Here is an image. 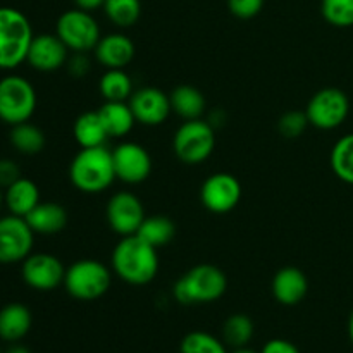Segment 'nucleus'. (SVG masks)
Segmentation results:
<instances>
[{"label":"nucleus","instance_id":"1","mask_svg":"<svg viewBox=\"0 0 353 353\" xmlns=\"http://www.w3.org/2000/svg\"><path fill=\"white\" fill-rule=\"evenodd\" d=\"M112 272L131 286H145L159 272L157 248L141 240L138 234L123 236L112 250Z\"/></svg>","mask_w":353,"mask_h":353},{"label":"nucleus","instance_id":"2","mask_svg":"<svg viewBox=\"0 0 353 353\" xmlns=\"http://www.w3.org/2000/svg\"><path fill=\"white\" fill-rule=\"evenodd\" d=\"M69 179L79 192L102 193L116 179L112 150L103 145L95 148H81L69 165Z\"/></svg>","mask_w":353,"mask_h":353},{"label":"nucleus","instance_id":"3","mask_svg":"<svg viewBox=\"0 0 353 353\" xmlns=\"http://www.w3.org/2000/svg\"><path fill=\"white\" fill-rule=\"evenodd\" d=\"M228 278L212 264H200L186 271L172 286V295L183 305L212 303L226 293Z\"/></svg>","mask_w":353,"mask_h":353},{"label":"nucleus","instance_id":"4","mask_svg":"<svg viewBox=\"0 0 353 353\" xmlns=\"http://www.w3.org/2000/svg\"><path fill=\"white\" fill-rule=\"evenodd\" d=\"M30 19L14 7H0V69H16L26 62L33 41Z\"/></svg>","mask_w":353,"mask_h":353},{"label":"nucleus","instance_id":"5","mask_svg":"<svg viewBox=\"0 0 353 353\" xmlns=\"http://www.w3.org/2000/svg\"><path fill=\"white\" fill-rule=\"evenodd\" d=\"M112 271L95 259H81L65 269L64 288L72 299L81 302L99 300L109 292Z\"/></svg>","mask_w":353,"mask_h":353},{"label":"nucleus","instance_id":"6","mask_svg":"<svg viewBox=\"0 0 353 353\" xmlns=\"http://www.w3.org/2000/svg\"><path fill=\"white\" fill-rule=\"evenodd\" d=\"M214 148H216V131L209 121H185L172 137V150L183 164H202L212 155Z\"/></svg>","mask_w":353,"mask_h":353},{"label":"nucleus","instance_id":"7","mask_svg":"<svg viewBox=\"0 0 353 353\" xmlns=\"http://www.w3.org/2000/svg\"><path fill=\"white\" fill-rule=\"evenodd\" d=\"M37 109V92L26 78L17 74L0 79V119L16 126L31 119Z\"/></svg>","mask_w":353,"mask_h":353},{"label":"nucleus","instance_id":"8","mask_svg":"<svg viewBox=\"0 0 353 353\" xmlns=\"http://www.w3.org/2000/svg\"><path fill=\"white\" fill-rule=\"evenodd\" d=\"M55 34L71 52H85V54L93 50L102 38L99 23L92 12L78 7L61 14L55 26Z\"/></svg>","mask_w":353,"mask_h":353},{"label":"nucleus","instance_id":"9","mask_svg":"<svg viewBox=\"0 0 353 353\" xmlns=\"http://www.w3.org/2000/svg\"><path fill=\"white\" fill-rule=\"evenodd\" d=\"M350 112V100L340 88H323L307 103V119L317 130H334L341 126Z\"/></svg>","mask_w":353,"mask_h":353},{"label":"nucleus","instance_id":"10","mask_svg":"<svg viewBox=\"0 0 353 353\" xmlns=\"http://www.w3.org/2000/svg\"><path fill=\"white\" fill-rule=\"evenodd\" d=\"M34 233L24 217L6 216L0 219V264L23 262L33 250Z\"/></svg>","mask_w":353,"mask_h":353},{"label":"nucleus","instance_id":"11","mask_svg":"<svg viewBox=\"0 0 353 353\" xmlns=\"http://www.w3.org/2000/svg\"><path fill=\"white\" fill-rule=\"evenodd\" d=\"M105 217L110 230L123 238L137 234L147 216L143 203L134 193L117 192L107 202Z\"/></svg>","mask_w":353,"mask_h":353},{"label":"nucleus","instance_id":"12","mask_svg":"<svg viewBox=\"0 0 353 353\" xmlns=\"http://www.w3.org/2000/svg\"><path fill=\"white\" fill-rule=\"evenodd\" d=\"M241 185L230 172H214L200 188V202L209 212L228 214L240 203Z\"/></svg>","mask_w":353,"mask_h":353},{"label":"nucleus","instance_id":"13","mask_svg":"<svg viewBox=\"0 0 353 353\" xmlns=\"http://www.w3.org/2000/svg\"><path fill=\"white\" fill-rule=\"evenodd\" d=\"M116 179L126 185H140L150 176L152 157L147 148L134 141H123L112 150Z\"/></svg>","mask_w":353,"mask_h":353},{"label":"nucleus","instance_id":"14","mask_svg":"<svg viewBox=\"0 0 353 353\" xmlns=\"http://www.w3.org/2000/svg\"><path fill=\"white\" fill-rule=\"evenodd\" d=\"M24 283L37 292H52L64 285L65 268L52 254H30L21 269Z\"/></svg>","mask_w":353,"mask_h":353},{"label":"nucleus","instance_id":"15","mask_svg":"<svg viewBox=\"0 0 353 353\" xmlns=\"http://www.w3.org/2000/svg\"><path fill=\"white\" fill-rule=\"evenodd\" d=\"M128 102H130L137 123L143 124V126H159V124L165 123L169 114L172 112L169 95L155 86L138 88Z\"/></svg>","mask_w":353,"mask_h":353},{"label":"nucleus","instance_id":"16","mask_svg":"<svg viewBox=\"0 0 353 353\" xmlns=\"http://www.w3.org/2000/svg\"><path fill=\"white\" fill-rule=\"evenodd\" d=\"M69 48L57 34H37L30 45L26 62L40 72H52L68 64Z\"/></svg>","mask_w":353,"mask_h":353},{"label":"nucleus","instance_id":"17","mask_svg":"<svg viewBox=\"0 0 353 353\" xmlns=\"http://www.w3.org/2000/svg\"><path fill=\"white\" fill-rule=\"evenodd\" d=\"M93 50L97 62L105 69H124L134 57V43L124 33L103 34Z\"/></svg>","mask_w":353,"mask_h":353},{"label":"nucleus","instance_id":"18","mask_svg":"<svg viewBox=\"0 0 353 353\" xmlns=\"http://www.w3.org/2000/svg\"><path fill=\"white\" fill-rule=\"evenodd\" d=\"M271 288L272 295L281 305L292 307L305 299L307 292H309V281L302 269L288 265L276 272Z\"/></svg>","mask_w":353,"mask_h":353},{"label":"nucleus","instance_id":"19","mask_svg":"<svg viewBox=\"0 0 353 353\" xmlns=\"http://www.w3.org/2000/svg\"><path fill=\"white\" fill-rule=\"evenodd\" d=\"M26 223L33 230L34 234H52L61 233L68 224V212L61 203L55 202H40L26 217Z\"/></svg>","mask_w":353,"mask_h":353},{"label":"nucleus","instance_id":"20","mask_svg":"<svg viewBox=\"0 0 353 353\" xmlns=\"http://www.w3.org/2000/svg\"><path fill=\"white\" fill-rule=\"evenodd\" d=\"M33 317L23 303H9L0 310V340L16 343L31 330Z\"/></svg>","mask_w":353,"mask_h":353},{"label":"nucleus","instance_id":"21","mask_svg":"<svg viewBox=\"0 0 353 353\" xmlns=\"http://www.w3.org/2000/svg\"><path fill=\"white\" fill-rule=\"evenodd\" d=\"M72 134H74L76 143L81 148L103 147L105 141L109 140V134H107L99 110H86V112L79 114L72 126Z\"/></svg>","mask_w":353,"mask_h":353},{"label":"nucleus","instance_id":"22","mask_svg":"<svg viewBox=\"0 0 353 353\" xmlns=\"http://www.w3.org/2000/svg\"><path fill=\"white\" fill-rule=\"evenodd\" d=\"M109 138H124L133 131L137 119L130 102H103L99 109Z\"/></svg>","mask_w":353,"mask_h":353},{"label":"nucleus","instance_id":"23","mask_svg":"<svg viewBox=\"0 0 353 353\" xmlns=\"http://www.w3.org/2000/svg\"><path fill=\"white\" fill-rule=\"evenodd\" d=\"M6 205L10 214L26 217L40 203V190L31 179L21 176L16 183L6 188Z\"/></svg>","mask_w":353,"mask_h":353},{"label":"nucleus","instance_id":"24","mask_svg":"<svg viewBox=\"0 0 353 353\" xmlns=\"http://www.w3.org/2000/svg\"><path fill=\"white\" fill-rule=\"evenodd\" d=\"M169 100H171L172 112L185 121L202 119L205 112V97L192 85L176 86L169 95Z\"/></svg>","mask_w":353,"mask_h":353},{"label":"nucleus","instance_id":"25","mask_svg":"<svg viewBox=\"0 0 353 353\" xmlns=\"http://www.w3.org/2000/svg\"><path fill=\"white\" fill-rule=\"evenodd\" d=\"M99 90L105 102H128L134 92L133 79L124 69H105Z\"/></svg>","mask_w":353,"mask_h":353},{"label":"nucleus","instance_id":"26","mask_svg":"<svg viewBox=\"0 0 353 353\" xmlns=\"http://www.w3.org/2000/svg\"><path fill=\"white\" fill-rule=\"evenodd\" d=\"M137 234L159 250V248L165 247L174 240L176 224L172 223V219H169L168 216H162V214L147 216Z\"/></svg>","mask_w":353,"mask_h":353},{"label":"nucleus","instance_id":"27","mask_svg":"<svg viewBox=\"0 0 353 353\" xmlns=\"http://www.w3.org/2000/svg\"><path fill=\"white\" fill-rule=\"evenodd\" d=\"M10 143L19 154L37 155L45 147V134L38 126L31 123H21L12 126L10 131Z\"/></svg>","mask_w":353,"mask_h":353},{"label":"nucleus","instance_id":"28","mask_svg":"<svg viewBox=\"0 0 353 353\" xmlns=\"http://www.w3.org/2000/svg\"><path fill=\"white\" fill-rule=\"evenodd\" d=\"M330 162L338 179L353 185V133L345 134L334 143Z\"/></svg>","mask_w":353,"mask_h":353},{"label":"nucleus","instance_id":"29","mask_svg":"<svg viewBox=\"0 0 353 353\" xmlns=\"http://www.w3.org/2000/svg\"><path fill=\"white\" fill-rule=\"evenodd\" d=\"M103 12L107 19L117 28H130L137 24L141 14L140 0H105Z\"/></svg>","mask_w":353,"mask_h":353},{"label":"nucleus","instance_id":"30","mask_svg":"<svg viewBox=\"0 0 353 353\" xmlns=\"http://www.w3.org/2000/svg\"><path fill=\"white\" fill-rule=\"evenodd\" d=\"M223 338L233 348L247 347L254 338V323L245 314H233L224 323Z\"/></svg>","mask_w":353,"mask_h":353},{"label":"nucleus","instance_id":"31","mask_svg":"<svg viewBox=\"0 0 353 353\" xmlns=\"http://www.w3.org/2000/svg\"><path fill=\"white\" fill-rule=\"evenodd\" d=\"M179 353H228L223 341L205 331H192L186 334L179 347Z\"/></svg>","mask_w":353,"mask_h":353},{"label":"nucleus","instance_id":"32","mask_svg":"<svg viewBox=\"0 0 353 353\" xmlns=\"http://www.w3.org/2000/svg\"><path fill=\"white\" fill-rule=\"evenodd\" d=\"M321 14L336 28L353 26V0H321Z\"/></svg>","mask_w":353,"mask_h":353},{"label":"nucleus","instance_id":"33","mask_svg":"<svg viewBox=\"0 0 353 353\" xmlns=\"http://www.w3.org/2000/svg\"><path fill=\"white\" fill-rule=\"evenodd\" d=\"M307 126H309V119L302 110H290L283 114L278 123L279 133L285 138H299L307 130Z\"/></svg>","mask_w":353,"mask_h":353},{"label":"nucleus","instance_id":"34","mask_svg":"<svg viewBox=\"0 0 353 353\" xmlns=\"http://www.w3.org/2000/svg\"><path fill=\"white\" fill-rule=\"evenodd\" d=\"M264 7V0H228V9L238 19H252Z\"/></svg>","mask_w":353,"mask_h":353},{"label":"nucleus","instance_id":"35","mask_svg":"<svg viewBox=\"0 0 353 353\" xmlns=\"http://www.w3.org/2000/svg\"><path fill=\"white\" fill-rule=\"evenodd\" d=\"M21 178V169L10 159H0V188H9Z\"/></svg>","mask_w":353,"mask_h":353},{"label":"nucleus","instance_id":"36","mask_svg":"<svg viewBox=\"0 0 353 353\" xmlns=\"http://www.w3.org/2000/svg\"><path fill=\"white\" fill-rule=\"evenodd\" d=\"M68 69L74 78H83L90 71V61L85 52H74V55L68 59Z\"/></svg>","mask_w":353,"mask_h":353},{"label":"nucleus","instance_id":"37","mask_svg":"<svg viewBox=\"0 0 353 353\" xmlns=\"http://www.w3.org/2000/svg\"><path fill=\"white\" fill-rule=\"evenodd\" d=\"M261 353H300V350L292 341L283 340V338H274V340H269L264 345Z\"/></svg>","mask_w":353,"mask_h":353},{"label":"nucleus","instance_id":"38","mask_svg":"<svg viewBox=\"0 0 353 353\" xmlns=\"http://www.w3.org/2000/svg\"><path fill=\"white\" fill-rule=\"evenodd\" d=\"M74 3L78 9L92 12V10H95V9H102L103 3H105V0H74Z\"/></svg>","mask_w":353,"mask_h":353},{"label":"nucleus","instance_id":"39","mask_svg":"<svg viewBox=\"0 0 353 353\" xmlns=\"http://www.w3.org/2000/svg\"><path fill=\"white\" fill-rule=\"evenodd\" d=\"M6 353H31V352L28 350L26 347H23V345H12V347H10Z\"/></svg>","mask_w":353,"mask_h":353},{"label":"nucleus","instance_id":"40","mask_svg":"<svg viewBox=\"0 0 353 353\" xmlns=\"http://www.w3.org/2000/svg\"><path fill=\"white\" fill-rule=\"evenodd\" d=\"M348 334H350V340H352V343H353V312H352V316H350V321H348Z\"/></svg>","mask_w":353,"mask_h":353},{"label":"nucleus","instance_id":"41","mask_svg":"<svg viewBox=\"0 0 353 353\" xmlns=\"http://www.w3.org/2000/svg\"><path fill=\"white\" fill-rule=\"evenodd\" d=\"M231 353H257V352L250 350V348H247V347H243V348H234V350Z\"/></svg>","mask_w":353,"mask_h":353},{"label":"nucleus","instance_id":"42","mask_svg":"<svg viewBox=\"0 0 353 353\" xmlns=\"http://www.w3.org/2000/svg\"><path fill=\"white\" fill-rule=\"evenodd\" d=\"M6 202V195L2 193V188H0V209H2V203Z\"/></svg>","mask_w":353,"mask_h":353},{"label":"nucleus","instance_id":"43","mask_svg":"<svg viewBox=\"0 0 353 353\" xmlns=\"http://www.w3.org/2000/svg\"><path fill=\"white\" fill-rule=\"evenodd\" d=\"M0 353H3V352H2V350H0Z\"/></svg>","mask_w":353,"mask_h":353}]
</instances>
